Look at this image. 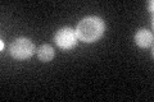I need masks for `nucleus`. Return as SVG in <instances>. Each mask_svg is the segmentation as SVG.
<instances>
[{
  "label": "nucleus",
  "mask_w": 154,
  "mask_h": 102,
  "mask_svg": "<svg viewBox=\"0 0 154 102\" xmlns=\"http://www.w3.org/2000/svg\"><path fill=\"white\" fill-rule=\"evenodd\" d=\"M77 35L76 31H73L69 27H63L55 33V42L57 45L64 48V50H71L72 47L76 46L77 43Z\"/></svg>",
  "instance_id": "3"
},
{
  "label": "nucleus",
  "mask_w": 154,
  "mask_h": 102,
  "mask_svg": "<svg viewBox=\"0 0 154 102\" xmlns=\"http://www.w3.org/2000/svg\"><path fill=\"white\" fill-rule=\"evenodd\" d=\"M148 8L150 9V10H153V1H150V3H148Z\"/></svg>",
  "instance_id": "6"
},
{
  "label": "nucleus",
  "mask_w": 154,
  "mask_h": 102,
  "mask_svg": "<svg viewBox=\"0 0 154 102\" xmlns=\"http://www.w3.org/2000/svg\"><path fill=\"white\" fill-rule=\"evenodd\" d=\"M105 30V23L100 17L90 16L81 19L77 24L76 35L84 42H94L99 40Z\"/></svg>",
  "instance_id": "1"
},
{
  "label": "nucleus",
  "mask_w": 154,
  "mask_h": 102,
  "mask_svg": "<svg viewBox=\"0 0 154 102\" xmlns=\"http://www.w3.org/2000/svg\"><path fill=\"white\" fill-rule=\"evenodd\" d=\"M135 42L140 47H149L153 43V33L146 30V28H141L135 33Z\"/></svg>",
  "instance_id": "4"
},
{
  "label": "nucleus",
  "mask_w": 154,
  "mask_h": 102,
  "mask_svg": "<svg viewBox=\"0 0 154 102\" xmlns=\"http://www.w3.org/2000/svg\"><path fill=\"white\" fill-rule=\"evenodd\" d=\"M9 51H11V55L14 59H18V60L28 59L35 52V45H33V42L30 38L19 37V38H16L11 43Z\"/></svg>",
  "instance_id": "2"
},
{
  "label": "nucleus",
  "mask_w": 154,
  "mask_h": 102,
  "mask_svg": "<svg viewBox=\"0 0 154 102\" xmlns=\"http://www.w3.org/2000/svg\"><path fill=\"white\" fill-rule=\"evenodd\" d=\"M37 57L41 61H44V63L50 61L53 57H54V48H53V46L49 45V43H44V45L38 46V48H37Z\"/></svg>",
  "instance_id": "5"
}]
</instances>
